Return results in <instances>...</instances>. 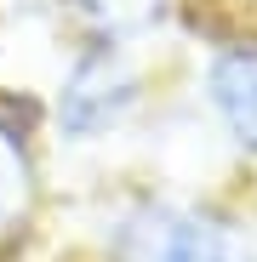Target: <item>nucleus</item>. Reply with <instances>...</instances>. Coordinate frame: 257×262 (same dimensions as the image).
Instances as JSON below:
<instances>
[{
    "label": "nucleus",
    "instance_id": "f257e3e1",
    "mask_svg": "<svg viewBox=\"0 0 257 262\" xmlns=\"http://www.w3.org/2000/svg\"><path fill=\"white\" fill-rule=\"evenodd\" d=\"M137 103H143V69H137L132 46L86 40L57 80L52 120H57L63 143H103L137 114Z\"/></svg>",
    "mask_w": 257,
    "mask_h": 262
},
{
    "label": "nucleus",
    "instance_id": "f03ea898",
    "mask_svg": "<svg viewBox=\"0 0 257 262\" xmlns=\"http://www.w3.org/2000/svg\"><path fill=\"white\" fill-rule=\"evenodd\" d=\"M183 256H189V205L143 188L109 211L97 262H183Z\"/></svg>",
    "mask_w": 257,
    "mask_h": 262
},
{
    "label": "nucleus",
    "instance_id": "7ed1b4c3",
    "mask_svg": "<svg viewBox=\"0 0 257 262\" xmlns=\"http://www.w3.org/2000/svg\"><path fill=\"white\" fill-rule=\"evenodd\" d=\"M206 108L240 160H257V40H223L200 69Z\"/></svg>",
    "mask_w": 257,
    "mask_h": 262
},
{
    "label": "nucleus",
    "instance_id": "20e7f679",
    "mask_svg": "<svg viewBox=\"0 0 257 262\" xmlns=\"http://www.w3.org/2000/svg\"><path fill=\"white\" fill-rule=\"evenodd\" d=\"M34 160H29V143L12 120H0V251L12 239H23L29 216H34Z\"/></svg>",
    "mask_w": 257,
    "mask_h": 262
},
{
    "label": "nucleus",
    "instance_id": "39448f33",
    "mask_svg": "<svg viewBox=\"0 0 257 262\" xmlns=\"http://www.w3.org/2000/svg\"><path fill=\"white\" fill-rule=\"evenodd\" d=\"M183 262H257V228L229 205H189V256Z\"/></svg>",
    "mask_w": 257,
    "mask_h": 262
},
{
    "label": "nucleus",
    "instance_id": "423d86ee",
    "mask_svg": "<svg viewBox=\"0 0 257 262\" xmlns=\"http://www.w3.org/2000/svg\"><path fill=\"white\" fill-rule=\"evenodd\" d=\"M171 6L177 0H69V12L86 23V40H114V46H132L137 34L166 23Z\"/></svg>",
    "mask_w": 257,
    "mask_h": 262
}]
</instances>
